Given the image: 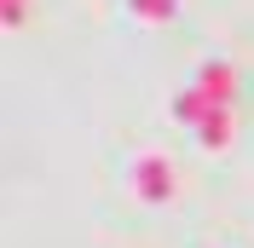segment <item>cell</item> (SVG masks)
Listing matches in <instances>:
<instances>
[{
  "label": "cell",
  "instance_id": "6da1fadb",
  "mask_svg": "<svg viewBox=\"0 0 254 248\" xmlns=\"http://www.w3.org/2000/svg\"><path fill=\"white\" fill-rule=\"evenodd\" d=\"M174 162L168 156H156V150H144V156H133L127 162V196L139 202V208H162V202L174 196Z\"/></svg>",
  "mask_w": 254,
  "mask_h": 248
}]
</instances>
